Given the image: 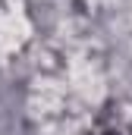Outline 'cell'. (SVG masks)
Segmentation results:
<instances>
[{
    "instance_id": "cell-1",
    "label": "cell",
    "mask_w": 132,
    "mask_h": 135,
    "mask_svg": "<svg viewBox=\"0 0 132 135\" xmlns=\"http://www.w3.org/2000/svg\"><path fill=\"white\" fill-rule=\"evenodd\" d=\"M110 135H113V132H110Z\"/></svg>"
}]
</instances>
